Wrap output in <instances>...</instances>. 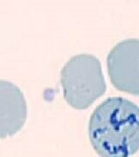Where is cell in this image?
<instances>
[{"mask_svg": "<svg viewBox=\"0 0 139 157\" xmlns=\"http://www.w3.org/2000/svg\"><path fill=\"white\" fill-rule=\"evenodd\" d=\"M108 74L119 91L139 96V39L123 40L114 45L107 58Z\"/></svg>", "mask_w": 139, "mask_h": 157, "instance_id": "3", "label": "cell"}, {"mask_svg": "<svg viewBox=\"0 0 139 157\" xmlns=\"http://www.w3.org/2000/svg\"><path fill=\"white\" fill-rule=\"evenodd\" d=\"M63 97L73 108H88L106 93V84L101 63L89 54H79L71 57L60 72Z\"/></svg>", "mask_w": 139, "mask_h": 157, "instance_id": "2", "label": "cell"}, {"mask_svg": "<svg viewBox=\"0 0 139 157\" xmlns=\"http://www.w3.org/2000/svg\"><path fill=\"white\" fill-rule=\"evenodd\" d=\"M89 140L100 157H131L139 151V107L123 97H111L89 119Z\"/></svg>", "mask_w": 139, "mask_h": 157, "instance_id": "1", "label": "cell"}, {"mask_svg": "<svg viewBox=\"0 0 139 157\" xmlns=\"http://www.w3.org/2000/svg\"><path fill=\"white\" fill-rule=\"evenodd\" d=\"M27 118V105L20 89L12 82L0 80V139L21 130Z\"/></svg>", "mask_w": 139, "mask_h": 157, "instance_id": "4", "label": "cell"}]
</instances>
